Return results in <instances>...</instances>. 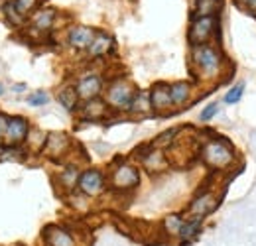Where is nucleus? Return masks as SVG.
I'll return each mask as SVG.
<instances>
[{
  "label": "nucleus",
  "mask_w": 256,
  "mask_h": 246,
  "mask_svg": "<svg viewBox=\"0 0 256 246\" xmlns=\"http://www.w3.org/2000/svg\"><path fill=\"white\" fill-rule=\"evenodd\" d=\"M192 67L201 81H217L223 75L224 58L213 44L193 46L192 48Z\"/></svg>",
  "instance_id": "1"
},
{
  "label": "nucleus",
  "mask_w": 256,
  "mask_h": 246,
  "mask_svg": "<svg viewBox=\"0 0 256 246\" xmlns=\"http://www.w3.org/2000/svg\"><path fill=\"white\" fill-rule=\"evenodd\" d=\"M199 154H201L203 164L213 168V170H226L234 162V148L224 138H211V140H207L201 146Z\"/></svg>",
  "instance_id": "2"
},
{
  "label": "nucleus",
  "mask_w": 256,
  "mask_h": 246,
  "mask_svg": "<svg viewBox=\"0 0 256 246\" xmlns=\"http://www.w3.org/2000/svg\"><path fill=\"white\" fill-rule=\"evenodd\" d=\"M136 87L128 81L126 77H116L112 79L106 87H104V102L108 104L110 110L114 112H128L130 108V102L136 94Z\"/></svg>",
  "instance_id": "3"
},
{
  "label": "nucleus",
  "mask_w": 256,
  "mask_h": 246,
  "mask_svg": "<svg viewBox=\"0 0 256 246\" xmlns=\"http://www.w3.org/2000/svg\"><path fill=\"white\" fill-rule=\"evenodd\" d=\"M140 185V168L130 162H118L108 174V189L114 193H130Z\"/></svg>",
  "instance_id": "4"
},
{
  "label": "nucleus",
  "mask_w": 256,
  "mask_h": 246,
  "mask_svg": "<svg viewBox=\"0 0 256 246\" xmlns=\"http://www.w3.org/2000/svg\"><path fill=\"white\" fill-rule=\"evenodd\" d=\"M106 189H108V178H106V174L102 170H98V168H87V170L81 172L79 184H77V191H81L89 199H96Z\"/></svg>",
  "instance_id": "5"
},
{
  "label": "nucleus",
  "mask_w": 256,
  "mask_h": 246,
  "mask_svg": "<svg viewBox=\"0 0 256 246\" xmlns=\"http://www.w3.org/2000/svg\"><path fill=\"white\" fill-rule=\"evenodd\" d=\"M217 32V18L215 16H197L192 22V28L188 32L190 46H203L211 44L213 36Z\"/></svg>",
  "instance_id": "6"
},
{
  "label": "nucleus",
  "mask_w": 256,
  "mask_h": 246,
  "mask_svg": "<svg viewBox=\"0 0 256 246\" xmlns=\"http://www.w3.org/2000/svg\"><path fill=\"white\" fill-rule=\"evenodd\" d=\"M30 120L22 114H12L8 116V124L4 130V138L2 144L4 146H22L30 134Z\"/></svg>",
  "instance_id": "7"
},
{
  "label": "nucleus",
  "mask_w": 256,
  "mask_h": 246,
  "mask_svg": "<svg viewBox=\"0 0 256 246\" xmlns=\"http://www.w3.org/2000/svg\"><path fill=\"white\" fill-rule=\"evenodd\" d=\"M42 246H79V240L64 224H48L42 230Z\"/></svg>",
  "instance_id": "8"
},
{
  "label": "nucleus",
  "mask_w": 256,
  "mask_h": 246,
  "mask_svg": "<svg viewBox=\"0 0 256 246\" xmlns=\"http://www.w3.org/2000/svg\"><path fill=\"white\" fill-rule=\"evenodd\" d=\"M69 150H71V138L65 132H50L40 154H44L48 160L60 162L69 154Z\"/></svg>",
  "instance_id": "9"
},
{
  "label": "nucleus",
  "mask_w": 256,
  "mask_h": 246,
  "mask_svg": "<svg viewBox=\"0 0 256 246\" xmlns=\"http://www.w3.org/2000/svg\"><path fill=\"white\" fill-rule=\"evenodd\" d=\"M75 91L79 94L81 102L98 98V96L104 92V79H102L98 73H85V75H81V77L77 79Z\"/></svg>",
  "instance_id": "10"
},
{
  "label": "nucleus",
  "mask_w": 256,
  "mask_h": 246,
  "mask_svg": "<svg viewBox=\"0 0 256 246\" xmlns=\"http://www.w3.org/2000/svg\"><path fill=\"white\" fill-rule=\"evenodd\" d=\"M219 205V195L213 191H201L199 195H195L190 205H188V215L190 216H209Z\"/></svg>",
  "instance_id": "11"
},
{
  "label": "nucleus",
  "mask_w": 256,
  "mask_h": 246,
  "mask_svg": "<svg viewBox=\"0 0 256 246\" xmlns=\"http://www.w3.org/2000/svg\"><path fill=\"white\" fill-rule=\"evenodd\" d=\"M150 102L154 114H168L174 108L172 94H170V83H154L150 89Z\"/></svg>",
  "instance_id": "12"
},
{
  "label": "nucleus",
  "mask_w": 256,
  "mask_h": 246,
  "mask_svg": "<svg viewBox=\"0 0 256 246\" xmlns=\"http://www.w3.org/2000/svg\"><path fill=\"white\" fill-rule=\"evenodd\" d=\"M96 36L95 28L89 26H73L67 30V46L75 52H87Z\"/></svg>",
  "instance_id": "13"
},
{
  "label": "nucleus",
  "mask_w": 256,
  "mask_h": 246,
  "mask_svg": "<svg viewBox=\"0 0 256 246\" xmlns=\"http://www.w3.org/2000/svg\"><path fill=\"white\" fill-rule=\"evenodd\" d=\"M56 18H58V12L52 8L36 10L32 14V20H30V30L34 34H50L56 28Z\"/></svg>",
  "instance_id": "14"
},
{
  "label": "nucleus",
  "mask_w": 256,
  "mask_h": 246,
  "mask_svg": "<svg viewBox=\"0 0 256 246\" xmlns=\"http://www.w3.org/2000/svg\"><path fill=\"white\" fill-rule=\"evenodd\" d=\"M114 52V38L108 36L106 32H96L93 44L87 50L89 60H98V58H106Z\"/></svg>",
  "instance_id": "15"
},
{
  "label": "nucleus",
  "mask_w": 256,
  "mask_h": 246,
  "mask_svg": "<svg viewBox=\"0 0 256 246\" xmlns=\"http://www.w3.org/2000/svg\"><path fill=\"white\" fill-rule=\"evenodd\" d=\"M108 104L104 102V98H93V100H85L81 106H79V112L85 120L89 122H96V120H102L106 114H108Z\"/></svg>",
  "instance_id": "16"
},
{
  "label": "nucleus",
  "mask_w": 256,
  "mask_h": 246,
  "mask_svg": "<svg viewBox=\"0 0 256 246\" xmlns=\"http://www.w3.org/2000/svg\"><path fill=\"white\" fill-rule=\"evenodd\" d=\"M79 176H81V170H79V166H75V164H69V166H65L64 170H60V174H58V178H56V182H58V187L64 191L65 195H69V193L77 191Z\"/></svg>",
  "instance_id": "17"
},
{
  "label": "nucleus",
  "mask_w": 256,
  "mask_h": 246,
  "mask_svg": "<svg viewBox=\"0 0 256 246\" xmlns=\"http://www.w3.org/2000/svg\"><path fill=\"white\" fill-rule=\"evenodd\" d=\"M140 160H142V166L152 174H160L168 168L166 152L162 148H156V146H148V152L140 154Z\"/></svg>",
  "instance_id": "18"
},
{
  "label": "nucleus",
  "mask_w": 256,
  "mask_h": 246,
  "mask_svg": "<svg viewBox=\"0 0 256 246\" xmlns=\"http://www.w3.org/2000/svg\"><path fill=\"white\" fill-rule=\"evenodd\" d=\"M203 220L201 216H186L182 228H180V234H178V240L182 246L192 244L193 240L201 234V228H203Z\"/></svg>",
  "instance_id": "19"
},
{
  "label": "nucleus",
  "mask_w": 256,
  "mask_h": 246,
  "mask_svg": "<svg viewBox=\"0 0 256 246\" xmlns=\"http://www.w3.org/2000/svg\"><path fill=\"white\" fill-rule=\"evenodd\" d=\"M170 94L172 102L176 108H184L193 96V85L190 81H176L170 85Z\"/></svg>",
  "instance_id": "20"
},
{
  "label": "nucleus",
  "mask_w": 256,
  "mask_h": 246,
  "mask_svg": "<svg viewBox=\"0 0 256 246\" xmlns=\"http://www.w3.org/2000/svg\"><path fill=\"white\" fill-rule=\"evenodd\" d=\"M128 114H132V116H148V114H152L150 91H136L132 102H130Z\"/></svg>",
  "instance_id": "21"
},
{
  "label": "nucleus",
  "mask_w": 256,
  "mask_h": 246,
  "mask_svg": "<svg viewBox=\"0 0 256 246\" xmlns=\"http://www.w3.org/2000/svg\"><path fill=\"white\" fill-rule=\"evenodd\" d=\"M58 102L64 106L67 112H77L81 98H79V94L75 91V85H64L58 91Z\"/></svg>",
  "instance_id": "22"
},
{
  "label": "nucleus",
  "mask_w": 256,
  "mask_h": 246,
  "mask_svg": "<svg viewBox=\"0 0 256 246\" xmlns=\"http://www.w3.org/2000/svg\"><path fill=\"white\" fill-rule=\"evenodd\" d=\"M184 220H186V216L184 215H180V213H170V215L164 216V220H162V228H164V232H166L170 238H178Z\"/></svg>",
  "instance_id": "23"
},
{
  "label": "nucleus",
  "mask_w": 256,
  "mask_h": 246,
  "mask_svg": "<svg viewBox=\"0 0 256 246\" xmlns=\"http://www.w3.org/2000/svg\"><path fill=\"white\" fill-rule=\"evenodd\" d=\"M46 138H48V132H44V130H40V128H34V130L30 128V134H28L24 146L28 148V152L40 154L42 148H44V144H46Z\"/></svg>",
  "instance_id": "24"
},
{
  "label": "nucleus",
  "mask_w": 256,
  "mask_h": 246,
  "mask_svg": "<svg viewBox=\"0 0 256 246\" xmlns=\"http://www.w3.org/2000/svg\"><path fill=\"white\" fill-rule=\"evenodd\" d=\"M219 8H221V0H195L197 16H215Z\"/></svg>",
  "instance_id": "25"
},
{
  "label": "nucleus",
  "mask_w": 256,
  "mask_h": 246,
  "mask_svg": "<svg viewBox=\"0 0 256 246\" xmlns=\"http://www.w3.org/2000/svg\"><path fill=\"white\" fill-rule=\"evenodd\" d=\"M14 2V8L16 12L26 20L30 14H34L38 10V6L42 4V0H12Z\"/></svg>",
  "instance_id": "26"
},
{
  "label": "nucleus",
  "mask_w": 256,
  "mask_h": 246,
  "mask_svg": "<svg viewBox=\"0 0 256 246\" xmlns=\"http://www.w3.org/2000/svg\"><path fill=\"white\" fill-rule=\"evenodd\" d=\"M242 94H244V85L242 83H236L234 87H230L226 94H224V102L226 104H236L240 98H242Z\"/></svg>",
  "instance_id": "27"
},
{
  "label": "nucleus",
  "mask_w": 256,
  "mask_h": 246,
  "mask_svg": "<svg viewBox=\"0 0 256 246\" xmlns=\"http://www.w3.org/2000/svg\"><path fill=\"white\" fill-rule=\"evenodd\" d=\"M50 102V94L46 91H34L28 94V104L30 106H46Z\"/></svg>",
  "instance_id": "28"
},
{
  "label": "nucleus",
  "mask_w": 256,
  "mask_h": 246,
  "mask_svg": "<svg viewBox=\"0 0 256 246\" xmlns=\"http://www.w3.org/2000/svg\"><path fill=\"white\" fill-rule=\"evenodd\" d=\"M217 112H219V102H209V104L199 112V120H201V122H209V120H213V118L217 116Z\"/></svg>",
  "instance_id": "29"
},
{
  "label": "nucleus",
  "mask_w": 256,
  "mask_h": 246,
  "mask_svg": "<svg viewBox=\"0 0 256 246\" xmlns=\"http://www.w3.org/2000/svg\"><path fill=\"white\" fill-rule=\"evenodd\" d=\"M244 10H250V12H256V0H236Z\"/></svg>",
  "instance_id": "30"
},
{
  "label": "nucleus",
  "mask_w": 256,
  "mask_h": 246,
  "mask_svg": "<svg viewBox=\"0 0 256 246\" xmlns=\"http://www.w3.org/2000/svg\"><path fill=\"white\" fill-rule=\"evenodd\" d=\"M6 124H8V114L0 112V144H2V138H4V130H6Z\"/></svg>",
  "instance_id": "31"
},
{
  "label": "nucleus",
  "mask_w": 256,
  "mask_h": 246,
  "mask_svg": "<svg viewBox=\"0 0 256 246\" xmlns=\"http://www.w3.org/2000/svg\"><path fill=\"white\" fill-rule=\"evenodd\" d=\"M12 91L16 92V94H20V92L26 91V83H16L14 87H12Z\"/></svg>",
  "instance_id": "32"
},
{
  "label": "nucleus",
  "mask_w": 256,
  "mask_h": 246,
  "mask_svg": "<svg viewBox=\"0 0 256 246\" xmlns=\"http://www.w3.org/2000/svg\"><path fill=\"white\" fill-rule=\"evenodd\" d=\"M2 94H4V85L0 83V96H2Z\"/></svg>",
  "instance_id": "33"
},
{
  "label": "nucleus",
  "mask_w": 256,
  "mask_h": 246,
  "mask_svg": "<svg viewBox=\"0 0 256 246\" xmlns=\"http://www.w3.org/2000/svg\"><path fill=\"white\" fill-rule=\"evenodd\" d=\"M16 246H26V244H16Z\"/></svg>",
  "instance_id": "34"
}]
</instances>
